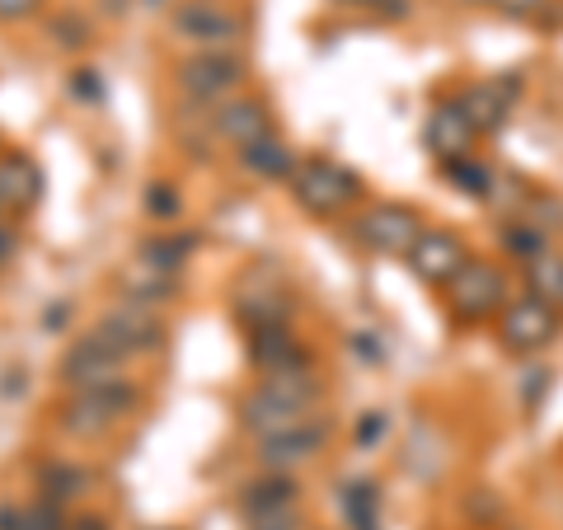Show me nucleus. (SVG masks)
Listing matches in <instances>:
<instances>
[{
	"mask_svg": "<svg viewBox=\"0 0 563 530\" xmlns=\"http://www.w3.org/2000/svg\"><path fill=\"white\" fill-rule=\"evenodd\" d=\"M451 300L470 320H484V314L503 306V273L488 268V263H465L461 277L451 281Z\"/></svg>",
	"mask_w": 563,
	"mask_h": 530,
	"instance_id": "obj_9",
	"label": "nucleus"
},
{
	"mask_svg": "<svg viewBox=\"0 0 563 530\" xmlns=\"http://www.w3.org/2000/svg\"><path fill=\"white\" fill-rule=\"evenodd\" d=\"M409 263H413V273H418L422 281L451 287L470 258H465V250H461V240H455V235H446V231H422L418 244L409 250Z\"/></svg>",
	"mask_w": 563,
	"mask_h": 530,
	"instance_id": "obj_7",
	"label": "nucleus"
},
{
	"mask_svg": "<svg viewBox=\"0 0 563 530\" xmlns=\"http://www.w3.org/2000/svg\"><path fill=\"white\" fill-rule=\"evenodd\" d=\"M263 390H268L273 399H282L287 409H296V413H306L310 404H314V380H310L306 366H296V371H268Z\"/></svg>",
	"mask_w": 563,
	"mask_h": 530,
	"instance_id": "obj_19",
	"label": "nucleus"
},
{
	"mask_svg": "<svg viewBox=\"0 0 563 530\" xmlns=\"http://www.w3.org/2000/svg\"><path fill=\"white\" fill-rule=\"evenodd\" d=\"M254 530H301V517H296V507L287 511H268V517H250Z\"/></svg>",
	"mask_w": 563,
	"mask_h": 530,
	"instance_id": "obj_31",
	"label": "nucleus"
},
{
	"mask_svg": "<svg viewBox=\"0 0 563 530\" xmlns=\"http://www.w3.org/2000/svg\"><path fill=\"white\" fill-rule=\"evenodd\" d=\"M99 333L109 343H118L122 352H155L165 343V324L155 320L146 306H118V310H109V314H103V324H99Z\"/></svg>",
	"mask_w": 563,
	"mask_h": 530,
	"instance_id": "obj_8",
	"label": "nucleus"
},
{
	"mask_svg": "<svg viewBox=\"0 0 563 530\" xmlns=\"http://www.w3.org/2000/svg\"><path fill=\"white\" fill-rule=\"evenodd\" d=\"M244 165H250L254 174H263V179H291L296 155H291L287 141L263 136V141H254V146H244Z\"/></svg>",
	"mask_w": 563,
	"mask_h": 530,
	"instance_id": "obj_16",
	"label": "nucleus"
},
{
	"mask_svg": "<svg viewBox=\"0 0 563 530\" xmlns=\"http://www.w3.org/2000/svg\"><path fill=\"white\" fill-rule=\"evenodd\" d=\"M122 357H128V352H122L118 343H109L103 333H90V339L70 343V352L62 357V380L70 385V390H85V385H95V380L118 376Z\"/></svg>",
	"mask_w": 563,
	"mask_h": 530,
	"instance_id": "obj_4",
	"label": "nucleus"
},
{
	"mask_svg": "<svg viewBox=\"0 0 563 530\" xmlns=\"http://www.w3.org/2000/svg\"><path fill=\"white\" fill-rule=\"evenodd\" d=\"M446 174H451V179H455V184H461V188H474V192H488V174H484V165H474V161H470V155H465V161H451V165H446Z\"/></svg>",
	"mask_w": 563,
	"mask_h": 530,
	"instance_id": "obj_28",
	"label": "nucleus"
},
{
	"mask_svg": "<svg viewBox=\"0 0 563 530\" xmlns=\"http://www.w3.org/2000/svg\"><path fill=\"white\" fill-rule=\"evenodd\" d=\"M5 207H10V202H5V198H0V211H5Z\"/></svg>",
	"mask_w": 563,
	"mask_h": 530,
	"instance_id": "obj_41",
	"label": "nucleus"
},
{
	"mask_svg": "<svg viewBox=\"0 0 563 530\" xmlns=\"http://www.w3.org/2000/svg\"><path fill=\"white\" fill-rule=\"evenodd\" d=\"M291 192H296V202H301L306 211H320V217H329V211H339L343 202L357 198V179L343 169V165H333V161H310L291 174Z\"/></svg>",
	"mask_w": 563,
	"mask_h": 530,
	"instance_id": "obj_1",
	"label": "nucleus"
},
{
	"mask_svg": "<svg viewBox=\"0 0 563 530\" xmlns=\"http://www.w3.org/2000/svg\"><path fill=\"white\" fill-rule=\"evenodd\" d=\"M20 530H62V511L52 503L29 507V511H20Z\"/></svg>",
	"mask_w": 563,
	"mask_h": 530,
	"instance_id": "obj_29",
	"label": "nucleus"
},
{
	"mask_svg": "<svg viewBox=\"0 0 563 530\" xmlns=\"http://www.w3.org/2000/svg\"><path fill=\"white\" fill-rule=\"evenodd\" d=\"M43 0H0V20H29Z\"/></svg>",
	"mask_w": 563,
	"mask_h": 530,
	"instance_id": "obj_32",
	"label": "nucleus"
},
{
	"mask_svg": "<svg viewBox=\"0 0 563 530\" xmlns=\"http://www.w3.org/2000/svg\"><path fill=\"white\" fill-rule=\"evenodd\" d=\"M109 422H118V418L103 409V404H95L90 395L76 390V399H70V409H66V428H70V432H76V437H90V432H103Z\"/></svg>",
	"mask_w": 563,
	"mask_h": 530,
	"instance_id": "obj_24",
	"label": "nucleus"
},
{
	"mask_svg": "<svg viewBox=\"0 0 563 530\" xmlns=\"http://www.w3.org/2000/svg\"><path fill=\"white\" fill-rule=\"evenodd\" d=\"M422 235V225L409 207H395V202H380L372 211H362L357 221V240L372 244L376 254H409Z\"/></svg>",
	"mask_w": 563,
	"mask_h": 530,
	"instance_id": "obj_3",
	"label": "nucleus"
},
{
	"mask_svg": "<svg viewBox=\"0 0 563 530\" xmlns=\"http://www.w3.org/2000/svg\"><path fill=\"white\" fill-rule=\"evenodd\" d=\"M503 244H507L512 254H521L526 263H531L536 254H544V231H531V225H512V231L503 235Z\"/></svg>",
	"mask_w": 563,
	"mask_h": 530,
	"instance_id": "obj_27",
	"label": "nucleus"
},
{
	"mask_svg": "<svg viewBox=\"0 0 563 530\" xmlns=\"http://www.w3.org/2000/svg\"><path fill=\"white\" fill-rule=\"evenodd\" d=\"M380 428H385L380 413H372V418H366V428H362V441H376V437H380Z\"/></svg>",
	"mask_w": 563,
	"mask_h": 530,
	"instance_id": "obj_36",
	"label": "nucleus"
},
{
	"mask_svg": "<svg viewBox=\"0 0 563 530\" xmlns=\"http://www.w3.org/2000/svg\"><path fill=\"white\" fill-rule=\"evenodd\" d=\"M179 80H184L188 99L211 103L217 95H225L231 85L244 80V62L231 57V52H198V57H188V62L179 66Z\"/></svg>",
	"mask_w": 563,
	"mask_h": 530,
	"instance_id": "obj_5",
	"label": "nucleus"
},
{
	"mask_svg": "<svg viewBox=\"0 0 563 530\" xmlns=\"http://www.w3.org/2000/svg\"><path fill=\"white\" fill-rule=\"evenodd\" d=\"M493 5L507 10V14H536V10L544 5V0H493Z\"/></svg>",
	"mask_w": 563,
	"mask_h": 530,
	"instance_id": "obj_33",
	"label": "nucleus"
},
{
	"mask_svg": "<svg viewBox=\"0 0 563 530\" xmlns=\"http://www.w3.org/2000/svg\"><path fill=\"white\" fill-rule=\"evenodd\" d=\"M217 132L221 136H231L235 146H254V141L268 136V109L254 99H235V103H225V109L217 113Z\"/></svg>",
	"mask_w": 563,
	"mask_h": 530,
	"instance_id": "obj_13",
	"label": "nucleus"
},
{
	"mask_svg": "<svg viewBox=\"0 0 563 530\" xmlns=\"http://www.w3.org/2000/svg\"><path fill=\"white\" fill-rule=\"evenodd\" d=\"M376 10L385 20H404V14H409V0H376Z\"/></svg>",
	"mask_w": 563,
	"mask_h": 530,
	"instance_id": "obj_35",
	"label": "nucleus"
},
{
	"mask_svg": "<svg viewBox=\"0 0 563 530\" xmlns=\"http://www.w3.org/2000/svg\"><path fill=\"white\" fill-rule=\"evenodd\" d=\"M474 136H479V132L470 128V118H465L461 103H442V109H432V118H428V146H432V155H442L446 165L465 161L470 146H474Z\"/></svg>",
	"mask_w": 563,
	"mask_h": 530,
	"instance_id": "obj_10",
	"label": "nucleus"
},
{
	"mask_svg": "<svg viewBox=\"0 0 563 530\" xmlns=\"http://www.w3.org/2000/svg\"><path fill=\"white\" fill-rule=\"evenodd\" d=\"M122 291L132 296V306H155V300H165L174 291V273H161V268H132L128 277H122Z\"/></svg>",
	"mask_w": 563,
	"mask_h": 530,
	"instance_id": "obj_20",
	"label": "nucleus"
},
{
	"mask_svg": "<svg viewBox=\"0 0 563 530\" xmlns=\"http://www.w3.org/2000/svg\"><path fill=\"white\" fill-rule=\"evenodd\" d=\"M76 530H109V526H103V521H95V517H85Z\"/></svg>",
	"mask_w": 563,
	"mask_h": 530,
	"instance_id": "obj_39",
	"label": "nucleus"
},
{
	"mask_svg": "<svg viewBox=\"0 0 563 530\" xmlns=\"http://www.w3.org/2000/svg\"><path fill=\"white\" fill-rule=\"evenodd\" d=\"M85 488H90V474L76 470V465H52V470H43V493H47V503L85 498Z\"/></svg>",
	"mask_w": 563,
	"mask_h": 530,
	"instance_id": "obj_25",
	"label": "nucleus"
},
{
	"mask_svg": "<svg viewBox=\"0 0 563 530\" xmlns=\"http://www.w3.org/2000/svg\"><path fill=\"white\" fill-rule=\"evenodd\" d=\"M10 254H14V235L0 225V263H10Z\"/></svg>",
	"mask_w": 563,
	"mask_h": 530,
	"instance_id": "obj_37",
	"label": "nucleus"
},
{
	"mask_svg": "<svg viewBox=\"0 0 563 530\" xmlns=\"http://www.w3.org/2000/svg\"><path fill=\"white\" fill-rule=\"evenodd\" d=\"M376 488L372 484H347L343 488V511L352 530H380V511H376Z\"/></svg>",
	"mask_w": 563,
	"mask_h": 530,
	"instance_id": "obj_23",
	"label": "nucleus"
},
{
	"mask_svg": "<svg viewBox=\"0 0 563 530\" xmlns=\"http://www.w3.org/2000/svg\"><path fill=\"white\" fill-rule=\"evenodd\" d=\"M461 109H465L474 132H498L507 122V109H512V85H503V80L474 85V90L461 99Z\"/></svg>",
	"mask_w": 563,
	"mask_h": 530,
	"instance_id": "obj_12",
	"label": "nucleus"
},
{
	"mask_svg": "<svg viewBox=\"0 0 563 530\" xmlns=\"http://www.w3.org/2000/svg\"><path fill=\"white\" fill-rule=\"evenodd\" d=\"M254 362L263 371H296L306 366V352L296 347L287 329H254Z\"/></svg>",
	"mask_w": 563,
	"mask_h": 530,
	"instance_id": "obj_15",
	"label": "nucleus"
},
{
	"mask_svg": "<svg viewBox=\"0 0 563 530\" xmlns=\"http://www.w3.org/2000/svg\"><path fill=\"white\" fill-rule=\"evenodd\" d=\"M146 207H151V217H174V211H179V198H174V188L169 184H151L146 188Z\"/></svg>",
	"mask_w": 563,
	"mask_h": 530,
	"instance_id": "obj_30",
	"label": "nucleus"
},
{
	"mask_svg": "<svg viewBox=\"0 0 563 530\" xmlns=\"http://www.w3.org/2000/svg\"><path fill=\"white\" fill-rule=\"evenodd\" d=\"M76 95L80 99H99V76H95V70H80V76H76Z\"/></svg>",
	"mask_w": 563,
	"mask_h": 530,
	"instance_id": "obj_34",
	"label": "nucleus"
},
{
	"mask_svg": "<svg viewBox=\"0 0 563 530\" xmlns=\"http://www.w3.org/2000/svg\"><path fill=\"white\" fill-rule=\"evenodd\" d=\"M554 333H559V310L544 306V300H536V296H521V300H512V306L503 310V343L512 352L550 347Z\"/></svg>",
	"mask_w": 563,
	"mask_h": 530,
	"instance_id": "obj_2",
	"label": "nucleus"
},
{
	"mask_svg": "<svg viewBox=\"0 0 563 530\" xmlns=\"http://www.w3.org/2000/svg\"><path fill=\"white\" fill-rule=\"evenodd\" d=\"M43 192V179H38V169H33L29 161H5L0 165V198H5L10 207L14 202H33Z\"/></svg>",
	"mask_w": 563,
	"mask_h": 530,
	"instance_id": "obj_21",
	"label": "nucleus"
},
{
	"mask_svg": "<svg viewBox=\"0 0 563 530\" xmlns=\"http://www.w3.org/2000/svg\"><path fill=\"white\" fill-rule=\"evenodd\" d=\"M43 324H47V329H62V324H66V310H47Z\"/></svg>",
	"mask_w": 563,
	"mask_h": 530,
	"instance_id": "obj_38",
	"label": "nucleus"
},
{
	"mask_svg": "<svg viewBox=\"0 0 563 530\" xmlns=\"http://www.w3.org/2000/svg\"><path fill=\"white\" fill-rule=\"evenodd\" d=\"M174 29L184 33L188 43H202L207 52H221L225 43H235L240 38V20L231 10H221V5H211V0H188V5L174 10Z\"/></svg>",
	"mask_w": 563,
	"mask_h": 530,
	"instance_id": "obj_6",
	"label": "nucleus"
},
{
	"mask_svg": "<svg viewBox=\"0 0 563 530\" xmlns=\"http://www.w3.org/2000/svg\"><path fill=\"white\" fill-rule=\"evenodd\" d=\"M526 287H531L536 300H544V306H563V254H536L531 263H526Z\"/></svg>",
	"mask_w": 563,
	"mask_h": 530,
	"instance_id": "obj_17",
	"label": "nucleus"
},
{
	"mask_svg": "<svg viewBox=\"0 0 563 530\" xmlns=\"http://www.w3.org/2000/svg\"><path fill=\"white\" fill-rule=\"evenodd\" d=\"M320 446H324V422H296V428H287V432L263 437V465L268 470H291V465L310 461Z\"/></svg>",
	"mask_w": 563,
	"mask_h": 530,
	"instance_id": "obj_11",
	"label": "nucleus"
},
{
	"mask_svg": "<svg viewBox=\"0 0 563 530\" xmlns=\"http://www.w3.org/2000/svg\"><path fill=\"white\" fill-rule=\"evenodd\" d=\"M52 38H57L62 47H85L90 43V24L80 20V14H57V20H52Z\"/></svg>",
	"mask_w": 563,
	"mask_h": 530,
	"instance_id": "obj_26",
	"label": "nucleus"
},
{
	"mask_svg": "<svg viewBox=\"0 0 563 530\" xmlns=\"http://www.w3.org/2000/svg\"><path fill=\"white\" fill-rule=\"evenodd\" d=\"M347 5H376V0H347Z\"/></svg>",
	"mask_w": 563,
	"mask_h": 530,
	"instance_id": "obj_40",
	"label": "nucleus"
},
{
	"mask_svg": "<svg viewBox=\"0 0 563 530\" xmlns=\"http://www.w3.org/2000/svg\"><path fill=\"white\" fill-rule=\"evenodd\" d=\"M296 422H306V418L296 413V409H287L282 399H273L268 390H263V385H258V390H254L250 399H244V428H254L258 437L287 432V428H296Z\"/></svg>",
	"mask_w": 563,
	"mask_h": 530,
	"instance_id": "obj_14",
	"label": "nucleus"
},
{
	"mask_svg": "<svg viewBox=\"0 0 563 530\" xmlns=\"http://www.w3.org/2000/svg\"><path fill=\"white\" fill-rule=\"evenodd\" d=\"M188 254H192V235H161L141 250V263H146V268H161V273H179Z\"/></svg>",
	"mask_w": 563,
	"mask_h": 530,
	"instance_id": "obj_22",
	"label": "nucleus"
},
{
	"mask_svg": "<svg viewBox=\"0 0 563 530\" xmlns=\"http://www.w3.org/2000/svg\"><path fill=\"white\" fill-rule=\"evenodd\" d=\"M287 507H296V484L287 474H268V479L244 488V511L250 517H268V511H287Z\"/></svg>",
	"mask_w": 563,
	"mask_h": 530,
	"instance_id": "obj_18",
	"label": "nucleus"
}]
</instances>
